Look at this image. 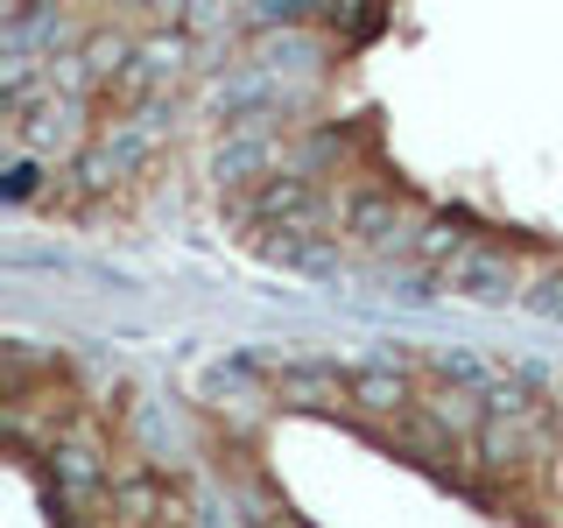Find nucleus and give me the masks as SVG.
<instances>
[{
    "label": "nucleus",
    "mask_w": 563,
    "mask_h": 528,
    "mask_svg": "<svg viewBox=\"0 0 563 528\" xmlns=\"http://www.w3.org/2000/svg\"><path fill=\"white\" fill-rule=\"evenodd\" d=\"M8 141L14 155H57V148H78L85 128H78V99H43V113H8Z\"/></svg>",
    "instance_id": "obj_1"
},
{
    "label": "nucleus",
    "mask_w": 563,
    "mask_h": 528,
    "mask_svg": "<svg viewBox=\"0 0 563 528\" xmlns=\"http://www.w3.org/2000/svg\"><path fill=\"white\" fill-rule=\"evenodd\" d=\"M106 507H113L120 521H134V528H184V501H176L155 472H128V480H113Z\"/></svg>",
    "instance_id": "obj_2"
},
{
    "label": "nucleus",
    "mask_w": 563,
    "mask_h": 528,
    "mask_svg": "<svg viewBox=\"0 0 563 528\" xmlns=\"http://www.w3.org/2000/svg\"><path fill=\"white\" fill-rule=\"evenodd\" d=\"M345 233H360V240H374V246H409V211H401L395 190H352L345 198Z\"/></svg>",
    "instance_id": "obj_3"
},
{
    "label": "nucleus",
    "mask_w": 563,
    "mask_h": 528,
    "mask_svg": "<svg viewBox=\"0 0 563 528\" xmlns=\"http://www.w3.org/2000/svg\"><path fill=\"white\" fill-rule=\"evenodd\" d=\"M437 282H444V289H465V296H515V261H507L500 246L472 240V246H465V254H457Z\"/></svg>",
    "instance_id": "obj_4"
},
{
    "label": "nucleus",
    "mask_w": 563,
    "mask_h": 528,
    "mask_svg": "<svg viewBox=\"0 0 563 528\" xmlns=\"http://www.w3.org/2000/svg\"><path fill=\"white\" fill-rule=\"evenodd\" d=\"M422 409H430L437 422H444V430L457 437V444H479V430L493 422V409H486V387H437L430 402H422Z\"/></svg>",
    "instance_id": "obj_5"
},
{
    "label": "nucleus",
    "mask_w": 563,
    "mask_h": 528,
    "mask_svg": "<svg viewBox=\"0 0 563 528\" xmlns=\"http://www.w3.org/2000/svg\"><path fill=\"white\" fill-rule=\"evenodd\" d=\"M345 402L366 416H409V381L395 374V366H360V374H345Z\"/></svg>",
    "instance_id": "obj_6"
},
{
    "label": "nucleus",
    "mask_w": 563,
    "mask_h": 528,
    "mask_svg": "<svg viewBox=\"0 0 563 528\" xmlns=\"http://www.w3.org/2000/svg\"><path fill=\"white\" fill-rule=\"evenodd\" d=\"M49 472H57V486L70 493V501L113 493V480H106V465H99V451H92V444H57V451H49Z\"/></svg>",
    "instance_id": "obj_7"
},
{
    "label": "nucleus",
    "mask_w": 563,
    "mask_h": 528,
    "mask_svg": "<svg viewBox=\"0 0 563 528\" xmlns=\"http://www.w3.org/2000/svg\"><path fill=\"white\" fill-rule=\"evenodd\" d=\"M486 458V465H521L528 458V437H521V422H507V416H493L486 430H479V444H472Z\"/></svg>",
    "instance_id": "obj_8"
},
{
    "label": "nucleus",
    "mask_w": 563,
    "mask_h": 528,
    "mask_svg": "<svg viewBox=\"0 0 563 528\" xmlns=\"http://www.w3.org/2000/svg\"><path fill=\"white\" fill-rule=\"evenodd\" d=\"M261 163H275L268 141H240V148H219V176H225V184H240V176H246V169H261Z\"/></svg>",
    "instance_id": "obj_9"
},
{
    "label": "nucleus",
    "mask_w": 563,
    "mask_h": 528,
    "mask_svg": "<svg viewBox=\"0 0 563 528\" xmlns=\"http://www.w3.org/2000/svg\"><path fill=\"white\" fill-rule=\"evenodd\" d=\"M35 176H43V163H35V155H14V163H8V198H14V205L35 198Z\"/></svg>",
    "instance_id": "obj_10"
},
{
    "label": "nucleus",
    "mask_w": 563,
    "mask_h": 528,
    "mask_svg": "<svg viewBox=\"0 0 563 528\" xmlns=\"http://www.w3.org/2000/svg\"><path fill=\"white\" fill-rule=\"evenodd\" d=\"M556 409H563V381H556Z\"/></svg>",
    "instance_id": "obj_11"
}]
</instances>
